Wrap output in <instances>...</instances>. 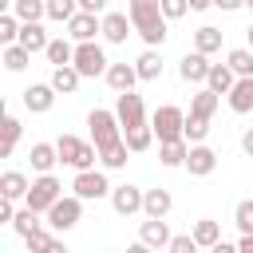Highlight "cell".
<instances>
[{
  "label": "cell",
  "instance_id": "6da1fadb",
  "mask_svg": "<svg viewBox=\"0 0 253 253\" xmlns=\"http://www.w3.org/2000/svg\"><path fill=\"white\" fill-rule=\"evenodd\" d=\"M126 12L134 20V32L142 36L146 47H162L166 43V16H162V0H126Z\"/></svg>",
  "mask_w": 253,
  "mask_h": 253
},
{
  "label": "cell",
  "instance_id": "7a4b0ae2",
  "mask_svg": "<svg viewBox=\"0 0 253 253\" xmlns=\"http://www.w3.org/2000/svg\"><path fill=\"white\" fill-rule=\"evenodd\" d=\"M87 126H91V142L99 146V154H103V150H111L115 142H123V123H119V115H115V111L95 107V111L87 115Z\"/></svg>",
  "mask_w": 253,
  "mask_h": 253
},
{
  "label": "cell",
  "instance_id": "3957f363",
  "mask_svg": "<svg viewBox=\"0 0 253 253\" xmlns=\"http://www.w3.org/2000/svg\"><path fill=\"white\" fill-rule=\"evenodd\" d=\"M55 146H59V162L71 166V170H91L95 158H99V146H95V142H83V138H75V134H59Z\"/></svg>",
  "mask_w": 253,
  "mask_h": 253
},
{
  "label": "cell",
  "instance_id": "277c9868",
  "mask_svg": "<svg viewBox=\"0 0 253 253\" xmlns=\"http://www.w3.org/2000/svg\"><path fill=\"white\" fill-rule=\"evenodd\" d=\"M59 198H63L59 178H55V174H40V178H32V186H28V194H24V206H32L36 213H47Z\"/></svg>",
  "mask_w": 253,
  "mask_h": 253
},
{
  "label": "cell",
  "instance_id": "5b68a950",
  "mask_svg": "<svg viewBox=\"0 0 253 253\" xmlns=\"http://www.w3.org/2000/svg\"><path fill=\"white\" fill-rule=\"evenodd\" d=\"M150 126H154L158 142L186 138V111H182V107H174V103H166V107H158V111L150 115Z\"/></svg>",
  "mask_w": 253,
  "mask_h": 253
},
{
  "label": "cell",
  "instance_id": "8992f818",
  "mask_svg": "<svg viewBox=\"0 0 253 253\" xmlns=\"http://www.w3.org/2000/svg\"><path fill=\"white\" fill-rule=\"evenodd\" d=\"M79 217H83V198H79V194H63V198L47 210V225H51L55 233L75 229V225H79Z\"/></svg>",
  "mask_w": 253,
  "mask_h": 253
},
{
  "label": "cell",
  "instance_id": "52a82bcc",
  "mask_svg": "<svg viewBox=\"0 0 253 253\" xmlns=\"http://www.w3.org/2000/svg\"><path fill=\"white\" fill-rule=\"evenodd\" d=\"M75 67H79V75L83 79H95V75H107V51L95 43V40H83V43H75V59H71Z\"/></svg>",
  "mask_w": 253,
  "mask_h": 253
},
{
  "label": "cell",
  "instance_id": "ba28073f",
  "mask_svg": "<svg viewBox=\"0 0 253 253\" xmlns=\"http://www.w3.org/2000/svg\"><path fill=\"white\" fill-rule=\"evenodd\" d=\"M71 190L83 198V202H99V198H111V182H107V174L103 170H75V182H71Z\"/></svg>",
  "mask_w": 253,
  "mask_h": 253
},
{
  "label": "cell",
  "instance_id": "9c48e42d",
  "mask_svg": "<svg viewBox=\"0 0 253 253\" xmlns=\"http://www.w3.org/2000/svg\"><path fill=\"white\" fill-rule=\"evenodd\" d=\"M67 36L75 40V43H83V40H95V36H103V16L99 12H75L71 20H67Z\"/></svg>",
  "mask_w": 253,
  "mask_h": 253
},
{
  "label": "cell",
  "instance_id": "30bf717a",
  "mask_svg": "<svg viewBox=\"0 0 253 253\" xmlns=\"http://www.w3.org/2000/svg\"><path fill=\"white\" fill-rule=\"evenodd\" d=\"M115 115H119L123 130H126V126H142V123H146V107H142V95H134V91H119Z\"/></svg>",
  "mask_w": 253,
  "mask_h": 253
},
{
  "label": "cell",
  "instance_id": "8fae6325",
  "mask_svg": "<svg viewBox=\"0 0 253 253\" xmlns=\"http://www.w3.org/2000/svg\"><path fill=\"white\" fill-rule=\"evenodd\" d=\"M142 194H146V190H138V186H130V182L115 186V190H111V206H115V213H119V217H134V213H142Z\"/></svg>",
  "mask_w": 253,
  "mask_h": 253
},
{
  "label": "cell",
  "instance_id": "7c38bea8",
  "mask_svg": "<svg viewBox=\"0 0 253 253\" xmlns=\"http://www.w3.org/2000/svg\"><path fill=\"white\" fill-rule=\"evenodd\" d=\"M186 170L194 178H210L217 170V154L206 146V142H190V154H186Z\"/></svg>",
  "mask_w": 253,
  "mask_h": 253
},
{
  "label": "cell",
  "instance_id": "4fadbf2b",
  "mask_svg": "<svg viewBox=\"0 0 253 253\" xmlns=\"http://www.w3.org/2000/svg\"><path fill=\"white\" fill-rule=\"evenodd\" d=\"M130 32H134L130 12H103V40L107 43H126Z\"/></svg>",
  "mask_w": 253,
  "mask_h": 253
},
{
  "label": "cell",
  "instance_id": "5bb4252c",
  "mask_svg": "<svg viewBox=\"0 0 253 253\" xmlns=\"http://www.w3.org/2000/svg\"><path fill=\"white\" fill-rule=\"evenodd\" d=\"M170 225L162 221V217H146L142 225H138V241L146 245V249H170Z\"/></svg>",
  "mask_w": 253,
  "mask_h": 253
},
{
  "label": "cell",
  "instance_id": "9a60e30c",
  "mask_svg": "<svg viewBox=\"0 0 253 253\" xmlns=\"http://www.w3.org/2000/svg\"><path fill=\"white\" fill-rule=\"evenodd\" d=\"M178 75L186 79V83H206V75H210V55L206 51H186L182 55V63H178Z\"/></svg>",
  "mask_w": 253,
  "mask_h": 253
},
{
  "label": "cell",
  "instance_id": "2e32d148",
  "mask_svg": "<svg viewBox=\"0 0 253 253\" xmlns=\"http://www.w3.org/2000/svg\"><path fill=\"white\" fill-rule=\"evenodd\" d=\"M55 95H59V91H55L51 83H32V87L24 91V107H28L32 115H47V111L55 107Z\"/></svg>",
  "mask_w": 253,
  "mask_h": 253
},
{
  "label": "cell",
  "instance_id": "e0dca14e",
  "mask_svg": "<svg viewBox=\"0 0 253 253\" xmlns=\"http://www.w3.org/2000/svg\"><path fill=\"white\" fill-rule=\"evenodd\" d=\"M229 111L233 115H249L253 111V75H237V83L229 87Z\"/></svg>",
  "mask_w": 253,
  "mask_h": 253
},
{
  "label": "cell",
  "instance_id": "ac0fdd59",
  "mask_svg": "<svg viewBox=\"0 0 253 253\" xmlns=\"http://www.w3.org/2000/svg\"><path fill=\"white\" fill-rule=\"evenodd\" d=\"M28 162H32L36 174H51V166L59 162V146H55V142H32Z\"/></svg>",
  "mask_w": 253,
  "mask_h": 253
},
{
  "label": "cell",
  "instance_id": "d6986e66",
  "mask_svg": "<svg viewBox=\"0 0 253 253\" xmlns=\"http://www.w3.org/2000/svg\"><path fill=\"white\" fill-rule=\"evenodd\" d=\"M16 43H24V47L36 55V51H47V43H51V40H47V32H43V24H40V20H24V24H20V40H16Z\"/></svg>",
  "mask_w": 253,
  "mask_h": 253
},
{
  "label": "cell",
  "instance_id": "ffe728a7",
  "mask_svg": "<svg viewBox=\"0 0 253 253\" xmlns=\"http://www.w3.org/2000/svg\"><path fill=\"white\" fill-rule=\"evenodd\" d=\"M138 83V67L134 63H111L107 67V87L111 91H134Z\"/></svg>",
  "mask_w": 253,
  "mask_h": 253
},
{
  "label": "cell",
  "instance_id": "44dd1931",
  "mask_svg": "<svg viewBox=\"0 0 253 253\" xmlns=\"http://www.w3.org/2000/svg\"><path fill=\"white\" fill-rule=\"evenodd\" d=\"M170 210H174V198H170V190L154 186V190H146V194H142V213H146V217H166Z\"/></svg>",
  "mask_w": 253,
  "mask_h": 253
},
{
  "label": "cell",
  "instance_id": "7402d4cb",
  "mask_svg": "<svg viewBox=\"0 0 253 253\" xmlns=\"http://www.w3.org/2000/svg\"><path fill=\"white\" fill-rule=\"evenodd\" d=\"M186 154H190V142L186 138H170V142H158V162L162 166H186Z\"/></svg>",
  "mask_w": 253,
  "mask_h": 253
},
{
  "label": "cell",
  "instance_id": "603a6c76",
  "mask_svg": "<svg viewBox=\"0 0 253 253\" xmlns=\"http://www.w3.org/2000/svg\"><path fill=\"white\" fill-rule=\"evenodd\" d=\"M134 67H138V79H142V83L162 79V55H158V47H146V51L134 59Z\"/></svg>",
  "mask_w": 253,
  "mask_h": 253
},
{
  "label": "cell",
  "instance_id": "cb8c5ba5",
  "mask_svg": "<svg viewBox=\"0 0 253 253\" xmlns=\"http://www.w3.org/2000/svg\"><path fill=\"white\" fill-rule=\"evenodd\" d=\"M237 83V71L229 63H210V75H206V87H213L217 95H229V87Z\"/></svg>",
  "mask_w": 253,
  "mask_h": 253
},
{
  "label": "cell",
  "instance_id": "d4e9b609",
  "mask_svg": "<svg viewBox=\"0 0 253 253\" xmlns=\"http://www.w3.org/2000/svg\"><path fill=\"white\" fill-rule=\"evenodd\" d=\"M79 79H83V75H79L75 63H63V67L51 71V87H55L59 95H75V91H79Z\"/></svg>",
  "mask_w": 253,
  "mask_h": 253
},
{
  "label": "cell",
  "instance_id": "484cf974",
  "mask_svg": "<svg viewBox=\"0 0 253 253\" xmlns=\"http://www.w3.org/2000/svg\"><path fill=\"white\" fill-rule=\"evenodd\" d=\"M158 134H154V126L150 123H142V126H126L123 130V142L130 146V154H142V150H150V142H154Z\"/></svg>",
  "mask_w": 253,
  "mask_h": 253
},
{
  "label": "cell",
  "instance_id": "4316f807",
  "mask_svg": "<svg viewBox=\"0 0 253 253\" xmlns=\"http://www.w3.org/2000/svg\"><path fill=\"white\" fill-rule=\"evenodd\" d=\"M194 237H198L202 249H217V241H221V225H217L213 217H198V221H194Z\"/></svg>",
  "mask_w": 253,
  "mask_h": 253
},
{
  "label": "cell",
  "instance_id": "83f0119b",
  "mask_svg": "<svg viewBox=\"0 0 253 253\" xmlns=\"http://www.w3.org/2000/svg\"><path fill=\"white\" fill-rule=\"evenodd\" d=\"M217 103H221V95H217L213 87H202V91H198V95L190 99V115H206V119H213Z\"/></svg>",
  "mask_w": 253,
  "mask_h": 253
},
{
  "label": "cell",
  "instance_id": "f1b7e54d",
  "mask_svg": "<svg viewBox=\"0 0 253 253\" xmlns=\"http://www.w3.org/2000/svg\"><path fill=\"white\" fill-rule=\"evenodd\" d=\"M28 186H32V182H28L20 170H4V174H0V194H4V198H16V202H20V198L28 194Z\"/></svg>",
  "mask_w": 253,
  "mask_h": 253
},
{
  "label": "cell",
  "instance_id": "f546056e",
  "mask_svg": "<svg viewBox=\"0 0 253 253\" xmlns=\"http://www.w3.org/2000/svg\"><path fill=\"white\" fill-rule=\"evenodd\" d=\"M194 47H198V51H206V55L221 51V28H213V24L198 28V32H194Z\"/></svg>",
  "mask_w": 253,
  "mask_h": 253
},
{
  "label": "cell",
  "instance_id": "4dcf8cb0",
  "mask_svg": "<svg viewBox=\"0 0 253 253\" xmlns=\"http://www.w3.org/2000/svg\"><path fill=\"white\" fill-rule=\"evenodd\" d=\"M43 55H47V63H51V67H63V63H71V59H75V43H71V40H51Z\"/></svg>",
  "mask_w": 253,
  "mask_h": 253
},
{
  "label": "cell",
  "instance_id": "1f68e13d",
  "mask_svg": "<svg viewBox=\"0 0 253 253\" xmlns=\"http://www.w3.org/2000/svg\"><path fill=\"white\" fill-rule=\"evenodd\" d=\"M24 245H28V249H40V253H67V249H63V241H59V237H51V233H43V229L28 233V237H24Z\"/></svg>",
  "mask_w": 253,
  "mask_h": 253
},
{
  "label": "cell",
  "instance_id": "d6a6232c",
  "mask_svg": "<svg viewBox=\"0 0 253 253\" xmlns=\"http://www.w3.org/2000/svg\"><path fill=\"white\" fill-rule=\"evenodd\" d=\"M28 63H32V51L24 43H4V67L8 71H24Z\"/></svg>",
  "mask_w": 253,
  "mask_h": 253
},
{
  "label": "cell",
  "instance_id": "836d02e7",
  "mask_svg": "<svg viewBox=\"0 0 253 253\" xmlns=\"http://www.w3.org/2000/svg\"><path fill=\"white\" fill-rule=\"evenodd\" d=\"M99 162H103V170H123V166L130 162V146H126V142H115L111 150L99 154Z\"/></svg>",
  "mask_w": 253,
  "mask_h": 253
},
{
  "label": "cell",
  "instance_id": "e575fe53",
  "mask_svg": "<svg viewBox=\"0 0 253 253\" xmlns=\"http://www.w3.org/2000/svg\"><path fill=\"white\" fill-rule=\"evenodd\" d=\"M8 12H16L20 20H43L47 16V0H12Z\"/></svg>",
  "mask_w": 253,
  "mask_h": 253
},
{
  "label": "cell",
  "instance_id": "d590c367",
  "mask_svg": "<svg viewBox=\"0 0 253 253\" xmlns=\"http://www.w3.org/2000/svg\"><path fill=\"white\" fill-rule=\"evenodd\" d=\"M12 229H16L20 237H28V233H36V229H40V213H36L32 206H24V210H16V217H12Z\"/></svg>",
  "mask_w": 253,
  "mask_h": 253
},
{
  "label": "cell",
  "instance_id": "8d00e7d4",
  "mask_svg": "<svg viewBox=\"0 0 253 253\" xmlns=\"http://www.w3.org/2000/svg\"><path fill=\"white\" fill-rule=\"evenodd\" d=\"M225 63L237 71V75H253V47H233L225 55Z\"/></svg>",
  "mask_w": 253,
  "mask_h": 253
},
{
  "label": "cell",
  "instance_id": "74e56055",
  "mask_svg": "<svg viewBox=\"0 0 253 253\" xmlns=\"http://www.w3.org/2000/svg\"><path fill=\"white\" fill-rule=\"evenodd\" d=\"M75 12H79V0H47V20L55 24H67Z\"/></svg>",
  "mask_w": 253,
  "mask_h": 253
},
{
  "label": "cell",
  "instance_id": "f35d334b",
  "mask_svg": "<svg viewBox=\"0 0 253 253\" xmlns=\"http://www.w3.org/2000/svg\"><path fill=\"white\" fill-rule=\"evenodd\" d=\"M210 134V119L206 115H186V142H206Z\"/></svg>",
  "mask_w": 253,
  "mask_h": 253
},
{
  "label": "cell",
  "instance_id": "ab89813d",
  "mask_svg": "<svg viewBox=\"0 0 253 253\" xmlns=\"http://www.w3.org/2000/svg\"><path fill=\"white\" fill-rule=\"evenodd\" d=\"M20 24H24V20H20L16 12H4V16H0V43H16V40H20Z\"/></svg>",
  "mask_w": 253,
  "mask_h": 253
},
{
  "label": "cell",
  "instance_id": "60d3db41",
  "mask_svg": "<svg viewBox=\"0 0 253 253\" xmlns=\"http://www.w3.org/2000/svg\"><path fill=\"white\" fill-rule=\"evenodd\" d=\"M16 142H20V119H4V142H0V158H8L12 150H16Z\"/></svg>",
  "mask_w": 253,
  "mask_h": 253
},
{
  "label": "cell",
  "instance_id": "b9f144b4",
  "mask_svg": "<svg viewBox=\"0 0 253 253\" xmlns=\"http://www.w3.org/2000/svg\"><path fill=\"white\" fill-rule=\"evenodd\" d=\"M233 221H237L241 233H253V198H245V202L233 206Z\"/></svg>",
  "mask_w": 253,
  "mask_h": 253
},
{
  "label": "cell",
  "instance_id": "7bdbcfd3",
  "mask_svg": "<svg viewBox=\"0 0 253 253\" xmlns=\"http://www.w3.org/2000/svg\"><path fill=\"white\" fill-rule=\"evenodd\" d=\"M194 249H202L194 233H178V237H170V253H194Z\"/></svg>",
  "mask_w": 253,
  "mask_h": 253
},
{
  "label": "cell",
  "instance_id": "ee69618b",
  "mask_svg": "<svg viewBox=\"0 0 253 253\" xmlns=\"http://www.w3.org/2000/svg\"><path fill=\"white\" fill-rule=\"evenodd\" d=\"M190 12V0H162V16L166 20H182Z\"/></svg>",
  "mask_w": 253,
  "mask_h": 253
},
{
  "label": "cell",
  "instance_id": "f6af8a7d",
  "mask_svg": "<svg viewBox=\"0 0 253 253\" xmlns=\"http://www.w3.org/2000/svg\"><path fill=\"white\" fill-rule=\"evenodd\" d=\"M16 198H4L0 194V225H12V217H16V206H12Z\"/></svg>",
  "mask_w": 253,
  "mask_h": 253
},
{
  "label": "cell",
  "instance_id": "bcb514c9",
  "mask_svg": "<svg viewBox=\"0 0 253 253\" xmlns=\"http://www.w3.org/2000/svg\"><path fill=\"white\" fill-rule=\"evenodd\" d=\"M79 8H83V12H99V16H103V12H107V0H79Z\"/></svg>",
  "mask_w": 253,
  "mask_h": 253
},
{
  "label": "cell",
  "instance_id": "7dc6e473",
  "mask_svg": "<svg viewBox=\"0 0 253 253\" xmlns=\"http://www.w3.org/2000/svg\"><path fill=\"white\" fill-rule=\"evenodd\" d=\"M213 8H221V12H237V8H245V0H213Z\"/></svg>",
  "mask_w": 253,
  "mask_h": 253
},
{
  "label": "cell",
  "instance_id": "c3c4849f",
  "mask_svg": "<svg viewBox=\"0 0 253 253\" xmlns=\"http://www.w3.org/2000/svg\"><path fill=\"white\" fill-rule=\"evenodd\" d=\"M241 150H245V154H249V158H253V126H249V130H245V134H241Z\"/></svg>",
  "mask_w": 253,
  "mask_h": 253
},
{
  "label": "cell",
  "instance_id": "681fc988",
  "mask_svg": "<svg viewBox=\"0 0 253 253\" xmlns=\"http://www.w3.org/2000/svg\"><path fill=\"white\" fill-rule=\"evenodd\" d=\"M237 249H241V253H253V233H241V241H237Z\"/></svg>",
  "mask_w": 253,
  "mask_h": 253
},
{
  "label": "cell",
  "instance_id": "f907efd6",
  "mask_svg": "<svg viewBox=\"0 0 253 253\" xmlns=\"http://www.w3.org/2000/svg\"><path fill=\"white\" fill-rule=\"evenodd\" d=\"M206 8H213V0H190V12H206Z\"/></svg>",
  "mask_w": 253,
  "mask_h": 253
},
{
  "label": "cell",
  "instance_id": "816d5d0a",
  "mask_svg": "<svg viewBox=\"0 0 253 253\" xmlns=\"http://www.w3.org/2000/svg\"><path fill=\"white\" fill-rule=\"evenodd\" d=\"M249 47H253V28H249Z\"/></svg>",
  "mask_w": 253,
  "mask_h": 253
},
{
  "label": "cell",
  "instance_id": "f5cc1de1",
  "mask_svg": "<svg viewBox=\"0 0 253 253\" xmlns=\"http://www.w3.org/2000/svg\"><path fill=\"white\" fill-rule=\"evenodd\" d=\"M245 8H253V0H245Z\"/></svg>",
  "mask_w": 253,
  "mask_h": 253
}]
</instances>
